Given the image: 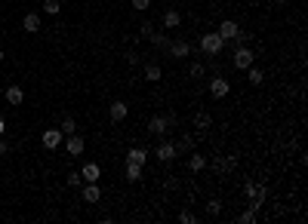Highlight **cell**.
Instances as JSON below:
<instances>
[{
  "instance_id": "1",
  "label": "cell",
  "mask_w": 308,
  "mask_h": 224,
  "mask_svg": "<svg viewBox=\"0 0 308 224\" xmlns=\"http://www.w3.org/2000/svg\"><path fill=\"white\" fill-rule=\"evenodd\" d=\"M222 46H225V40H222L216 31H210V34H203V37H200V50H203V55H210V58L219 55Z\"/></svg>"
},
{
  "instance_id": "2",
  "label": "cell",
  "mask_w": 308,
  "mask_h": 224,
  "mask_svg": "<svg viewBox=\"0 0 308 224\" xmlns=\"http://www.w3.org/2000/svg\"><path fill=\"white\" fill-rule=\"evenodd\" d=\"M253 62H256V55H253V50H247L244 43L237 46V50H234V55H231V65H234V71H247Z\"/></svg>"
},
{
  "instance_id": "3",
  "label": "cell",
  "mask_w": 308,
  "mask_h": 224,
  "mask_svg": "<svg viewBox=\"0 0 308 224\" xmlns=\"http://www.w3.org/2000/svg\"><path fill=\"white\" fill-rule=\"evenodd\" d=\"M228 92H231V83H228L225 77H213V80H210V96H213V99H225Z\"/></svg>"
},
{
  "instance_id": "4",
  "label": "cell",
  "mask_w": 308,
  "mask_h": 224,
  "mask_svg": "<svg viewBox=\"0 0 308 224\" xmlns=\"http://www.w3.org/2000/svg\"><path fill=\"white\" fill-rule=\"evenodd\" d=\"M127 114H130L127 101H111V108H108V117H111V123H123V120H127Z\"/></svg>"
},
{
  "instance_id": "5",
  "label": "cell",
  "mask_w": 308,
  "mask_h": 224,
  "mask_svg": "<svg viewBox=\"0 0 308 224\" xmlns=\"http://www.w3.org/2000/svg\"><path fill=\"white\" fill-rule=\"evenodd\" d=\"M62 141H65V145H68V154H71V157H81V154H84V138H81V135H77V132H71V135H65Z\"/></svg>"
},
{
  "instance_id": "6",
  "label": "cell",
  "mask_w": 308,
  "mask_h": 224,
  "mask_svg": "<svg viewBox=\"0 0 308 224\" xmlns=\"http://www.w3.org/2000/svg\"><path fill=\"white\" fill-rule=\"evenodd\" d=\"M167 50H169V55H173V58H188L191 55V43L188 40H173Z\"/></svg>"
},
{
  "instance_id": "7",
  "label": "cell",
  "mask_w": 308,
  "mask_h": 224,
  "mask_svg": "<svg viewBox=\"0 0 308 224\" xmlns=\"http://www.w3.org/2000/svg\"><path fill=\"white\" fill-rule=\"evenodd\" d=\"M148 132H151V135H167V132H169V126H167V117H164V114L151 117V120H148Z\"/></svg>"
},
{
  "instance_id": "8",
  "label": "cell",
  "mask_w": 308,
  "mask_h": 224,
  "mask_svg": "<svg viewBox=\"0 0 308 224\" xmlns=\"http://www.w3.org/2000/svg\"><path fill=\"white\" fill-rule=\"evenodd\" d=\"M62 129H47V132H43V148H47V150H56V148H59L62 145Z\"/></svg>"
},
{
  "instance_id": "9",
  "label": "cell",
  "mask_w": 308,
  "mask_h": 224,
  "mask_svg": "<svg viewBox=\"0 0 308 224\" xmlns=\"http://www.w3.org/2000/svg\"><path fill=\"white\" fill-rule=\"evenodd\" d=\"M179 154H176V145L173 141H161V145H157V160H164V163H173Z\"/></svg>"
},
{
  "instance_id": "10",
  "label": "cell",
  "mask_w": 308,
  "mask_h": 224,
  "mask_svg": "<svg viewBox=\"0 0 308 224\" xmlns=\"http://www.w3.org/2000/svg\"><path fill=\"white\" fill-rule=\"evenodd\" d=\"M84 199H86V203H99V199H102V187H99V181H86L84 184Z\"/></svg>"
},
{
  "instance_id": "11",
  "label": "cell",
  "mask_w": 308,
  "mask_h": 224,
  "mask_svg": "<svg viewBox=\"0 0 308 224\" xmlns=\"http://www.w3.org/2000/svg\"><path fill=\"white\" fill-rule=\"evenodd\" d=\"M237 31H241V28H237V22H231V19H225V22H222V25H219V31H216V34H219V37H222V40H234V37H237Z\"/></svg>"
},
{
  "instance_id": "12",
  "label": "cell",
  "mask_w": 308,
  "mask_h": 224,
  "mask_svg": "<svg viewBox=\"0 0 308 224\" xmlns=\"http://www.w3.org/2000/svg\"><path fill=\"white\" fill-rule=\"evenodd\" d=\"M81 178L84 181H99L102 178V166H99V163H86V166L81 169Z\"/></svg>"
},
{
  "instance_id": "13",
  "label": "cell",
  "mask_w": 308,
  "mask_h": 224,
  "mask_svg": "<svg viewBox=\"0 0 308 224\" xmlns=\"http://www.w3.org/2000/svg\"><path fill=\"white\" fill-rule=\"evenodd\" d=\"M173 145H176V154H191V150H195V135H182Z\"/></svg>"
},
{
  "instance_id": "14",
  "label": "cell",
  "mask_w": 308,
  "mask_h": 224,
  "mask_svg": "<svg viewBox=\"0 0 308 224\" xmlns=\"http://www.w3.org/2000/svg\"><path fill=\"white\" fill-rule=\"evenodd\" d=\"M182 25V13H176V9H167V13H164V28L167 31H176Z\"/></svg>"
},
{
  "instance_id": "15",
  "label": "cell",
  "mask_w": 308,
  "mask_h": 224,
  "mask_svg": "<svg viewBox=\"0 0 308 224\" xmlns=\"http://www.w3.org/2000/svg\"><path fill=\"white\" fill-rule=\"evenodd\" d=\"M22 28H25L28 34H37L40 31V13H28L25 19H22Z\"/></svg>"
},
{
  "instance_id": "16",
  "label": "cell",
  "mask_w": 308,
  "mask_h": 224,
  "mask_svg": "<svg viewBox=\"0 0 308 224\" xmlns=\"http://www.w3.org/2000/svg\"><path fill=\"white\" fill-rule=\"evenodd\" d=\"M123 175H127V181H139L142 178V163H133V160H127V169H123Z\"/></svg>"
},
{
  "instance_id": "17",
  "label": "cell",
  "mask_w": 308,
  "mask_h": 224,
  "mask_svg": "<svg viewBox=\"0 0 308 224\" xmlns=\"http://www.w3.org/2000/svg\"><path fill=\"white\" fill-rule=\"evenodd\" d=\"M6 101L19 108V104L25 101V89H22V86H6Z\"/></svg>"
},
{
  "instance_id": "18",
  "label": "cell",
  "mask_w": 308,
  "mask_h": 224,
  "mask_svg": "<svg viewBox=\"0 0 308 224\" xmlns=\"http://www.w3.org/2000/svg\"><path fill=\"white\" fill-rule=\"evenodd\" d=\"M213 169L219 172V175H228L234 169V157H219V160H213Z\"/></svg>"
},
{
  "instance_id": "19",
  "label": "cell",
  "mask_w": 308,
  "mask_h": 224,
  "mask_svg": "<svg viewBox=\"0 0 308 224\" xmlns=\"http://www.w3.org/2000/svg\"><path fill=\"white\" fill-rule=\"evenodd\" d=\"M148 40H151V46H154V50H167V46H169V37H167V31H154V34H151Z\"/></svg>"
},
{
  "instance_id": "20",
  "label": "cell",
  "mask_w": 308,
  "mask_h": 224,
  "mask_svg": "<svg viewBox=\"0 0 308 224\" xmlns=\"http://www.w3.org/2000/svg\"><path fill=\"white\" fill-rule=\"evenodd\" d=\"M207 157L203 154H195V150H191V160H188V166H191V172H200V169H207Z\"/></svg>"
},
{
  "instance_id": "21",
  "label": "cell",
  "mask_w": 308,
  "mask_h": 224,
  "mask_svg": "<svg viewBox=\"0 0 308 224\" xmlns=\"http://www.w3.org/2000/svg\"><path fill=\"white\" fill-rule=\"evenodd\" d=\"M161 74H164V71H161V65H154V62H148V65H145V80L157 83V80H161Z\"/></svg>"
},
{
  "instance_id": "22",
  "label": "cell",
  "mask_w": 308,
  "mask_h": 224,
  "mask_svg": "<svg viewBox=\"0 0 308 224\" xmlns=\"http://www.w3.org/2000/svg\"><path fill=\"white\" fill-rule=\"evenodd\" d=\"M127 160H133V163H142V166H145L148 150H145V148H130V150H127Z\"/></svg>"
},
{
  "instance_id": "23",
  "label": "cell",
  "mask_w": 308,
  "mask_h": 224,
  "mask_svg": "<svg viewBox=\"0 0 308 224\" xmlns=\"http://www.w3.org/2000/svg\"><path fill=\"white\" fill-rule=\"evenodd\" d=\"M210 123H213V117H210L207 111H197V114H195V126L200 129V132H203V129H210Z\"/></svg>"
},
{
  "instance_id": "24",
  "label": "cell",
  "mask_w": 308,
  "mask_h": 224,
  "mask_svg": "<svg viewBox=\"0 0 308 224\" xmlns=\"http://www.w3.org/2000/svg\"><path fill=\"white\" fill-rule=\"evenodd\" d=\"M247 77H250V83H253V86H259L262 80H265V74H262L256 65H250V68H247Z\"/></svg>"
},
{
  "instance_id": "25",
  "label": "cell",
  "mask_w": 308,
  "mask_h": 224,
  "mask_svg": "<svg viewBox=\"0 0 308 224\" xmlns=\"http://www.w3.org/2000/svg\"><path fill=\"white\" fill-rule=\"evenodd\" d=\"M43 13H47V16H59L62 3H59V0H43Z\"/></svg>"
},
{
  "instance_id": "26",
  "label": "cell",
  "mask_w": 308,
  "mask_h": 224,
  "mask_svg": "<svg viewBox=\"0 0 308 224\" xmlns=\"http://www.w3.org/2000/svg\"><path fill=\"white\" fill-rule=\"evenodd\" d=\"M59 129H62V135H71V132H77V123H74V117H65Z\"/></svg>"
},
{
  "instance_id": "27",
  "label": "cell",
  "mask_w": 308,
  "mask_h": 224,
  "mask_svg": "<svg viewBox=\"0 0 308 224\" xmlns=\"http://www.w3.org/2000/svg\"><path fill=\"white\" fill-rule=\"evenodd\" d=\"M256 215H259V212L247 209V212H241V215H237V221H241V224H253V221H256Z\"/></svg>"
},
{
  "instance_id": "28",
  "label": "cell",
  "mask_w": 308,
  "mask_h": 224,
  "mask_svg": "<svg viewBox=\"0 0 308 224\" xmlns=\"http://www.w3.org/2000/svg\"><path fill=\"white\" fill-rule=\"evenodd\" d=\"M207 212L210 215H219L222 212V199H207Z\"/></svg>"
},
{
  "instance_id": "29",
  "label": "cell",
  "mask_w": 308,
  "mask_h": 224,
  "mask_svg": "<svg viewBox=\"0 0 308 224\" xmlns=\"http://www.w3.org/2000/svg\"><path fill=\"white\" fill-rule=\"evenodd\" d=\"M123 58H127V65H133V68H136V65H142V58H139V52H136V50H130Z\"/></svg>"
},
{
  "instance_id": "30",
  "label": "cell",
  "mask_w": 308,
  "mask_h": 224,
  "mask_svg": "<svg viewBox=\"0 0 308 224\" xmlns=\"http://www.w3.org/2000/svg\"><path fill=\"white\" fill-rule=\"evenodd\" d=\"M191 77H195V80L203 77V65H200V62H191Z\"/></svg>"
},
{
  "instance_id": "31",
  "label": "cell",
  "mask_w": 308,
  "mask_h": 224,
  "mask_svg": "<svg viewBox=\"0 0 308 224\" xmlns=\"http://www.w3.org/2000/svg\"><path fill=\"white\" fill-rule=\"evenodd\" d=\"M68 184H71V187H81V184H84L81 172H71V175H68Z\"/></svg>"
},
{
  "instance_id": "32",
  "label": "cell",
  "mask_w": 308,
  "mask_h": 224,
  "mask_svg": "<svg viewBox=\"0 0 308 224\" xmlns=\"http://www.w3.org/2000/svg\"><path fill=\"white\" fill-rule=\"evenodd\" d=\"M139 34H142V37L148 40V37L154 34V25H151V22H142V31H139Z\"/></svg>"
},
{
  "instance_id": "33",
  "label": "cell",
  "mask_w": 308,
  "mask_h": 224,
  "mask_svg": "<svg viewBox=\"0 0 308 224\" xmlns=\"http://www.w3.org/2000/svg\"><path fill=\"white\" fill-rule=\"evenodd\" d=\"M148 6H151V0H133V9H139V13H145Z\"/></svg>"
},
{
  "instance_id": "34",
  "label": "cell",
  "mask_w": 308,
  "mask_h": 224,
  "mask_svg": "<svg viewBox=\"0 0 308 224\" xmlns=\"http://www.w3.org/2000/svg\"><path fill=\"white\" fill-rule=\"evenodd\" d=\"M179 221H182V224H195L197 218H195V215H191V212H179Z\"/></svg>"
},
{
  "instance_id": "35",
  "label": "cell",
  "mask_w": 308,
  "mask_h": 224,
  "mask_svg": "<svg viewBox=\"0 0 308 224\" xmlns=\"http://www.w3.org/2000/svg\"><path fill=\"white\" fill-rule=\"evenodd\" d=\"M247 40H250V34H247V31H237V37H234V43H237V46H241V43H247Z\"/></svg>"
},
{
  "instance_id": "36",
  "label": "cell",
  "mask_w": 308,
  "mask_h": 224,
  "mask_svg": "<svg viewBox=\"0 0 308 224\" xmlns=\"http://www.w3.org/2000/svg\"><path fill=\"white\" fill-rule=\"evenodd\" d=\"M164 117H167V126H169V129H176V123H179V117H176V114H164Z\"/></svg>"
},
{
  "instance_id": "37",
  "label": "cell",
  "mask_w": 308,
  "mask_h": 224,
  "mask_svg": "<svg viewBox=\"0 0 308 224\" xmlns=\"http://www.w3.org/2000/svg\"><path fill=\"white\" fill-rule=\"evenodd\" d=\"M6 154H9V145L3 141V135H0V157H6Z\"/></svg>"
},
{
  "instance_id": "38",
  "label": "cell",
  "mask_w": 308,
  "mask_h": 224,
  "mask_svg": "<svg viewBox=\"0 0 308 224\" xmlns=\"http://www.w3.org/2000/svg\"><path fill=\"white\" fill-rule=\"evenodd\" d=\"M6 132V123H3V117H0V135H3Z\"/></svg>"
},
{
  "instance_id": "39",
  "label": "cell",
  "mask_w": 308,
  "mask_h": 224,
  "mask_svg": "<svg viewBox=\"0 0 308 224\" xmlns=\"http://www.w3.org/2000/svg\"><path fill=\"white\" fill-rule=\"evenodd\" d=\"M247 3H250V6H256V3H259V0H247Z\"/></svg>"
},
{
  "instance_id": "40",
  "label": "cell",
  "mask_w": 308,
  "mask_h": 224,
  "mask_svg": "<svg viewBox=\"0 0 308 224\" xmlns=\"http://www.w3.org/2000/svg\"><path fill=\"white\" fill-rule=\"evenodd\" d=\"M275 3H278V6H283V3H287V0H275Z\"/></svg>"
},
{
  "instance_id": "41",
  "label": "cell",
  "mask_w": 308,
  "mask_h": 224,
  "mask_svg": "<svg viewBox=\"0 0 308 224\" xmlns=\"http://www.w3.org/2000/svg\"><path fill=\"white\" fill-rule=\"evenodd\" d=\"M0 62H3V50H0Z\"/></svg>"
}]
</instances>
